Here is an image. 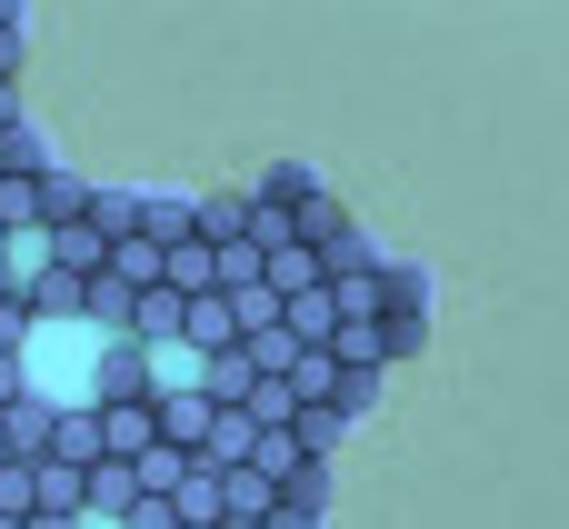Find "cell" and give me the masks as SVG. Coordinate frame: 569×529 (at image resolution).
Masks as SVG:
<instances>
[{"label": "cell", "mask_w": 569, "mask_h": 529, "mask_svg": "<svg viewBox=\"0 0 569 529\" xmlns=\"http://www.w3.org/2000/svg\"><path fill=\"white\" fill-rule=\"evenodd\" d=\"M110 370H120V320L110 310H40L20 330V380L50 410H90L110 390Z\"/></svg>", "instance_id": "cell-1"}]
</instances>
